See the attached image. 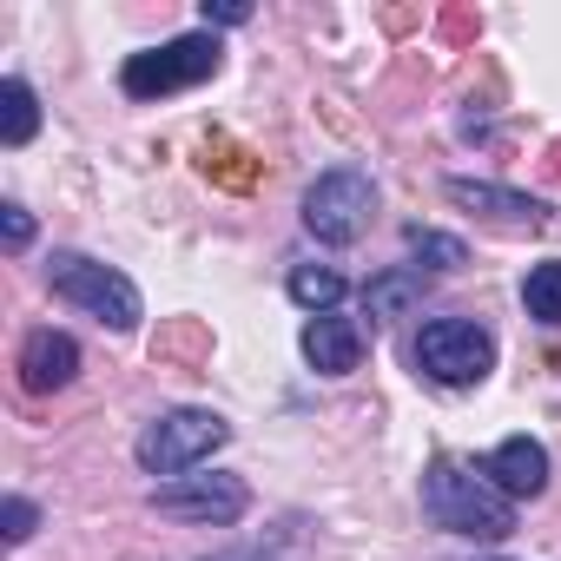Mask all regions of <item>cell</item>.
Instances as JSON below:
<instances>
[{
  "label": "cell",
  "mask_w": 561,
  "mask_h": 561,
  "mask_svg": "<svg viewBox=\"0 0 561 561\" xmlns=\"http://www.w3.org/2000/svg\"><path fill=\"white\" fill-rule=\"evenodd\" d=\"M423 515L462 541H508L515 535V502L482 469H462L456 456H436L423 469Z\"/></svg>",
  "instance_id": "obj_1"
},
{
  "label": "cell",
  "mask_w": 561,
  "mask_h": 561,
  "mask_svg": "<svg viewBox=\"0 0 561 561\" xmlns=\"http://www.w3.org/2000/svg\"><path fill=\"white\" fill-rule=\"evenodd\" d=\"M47 285L67 298V305H80L87 318H100L106 331H139L146 324V298H139V285L119 271V264H100V257H87V251H54L47 257Z\"/></svg>",
  "instance_id": "obj_2"
},
{
  "label": "cell",
  "mask_w": 561,
  "mask_h": 561,
  "mask_svg": "<svg viewBox=\"0 0 561 561\" xmlns=\"http://www.w3.org/2000/svg\"><path fill=\"white\" fill-rule=\"evenodd\" d=\"M225 443H231V423H225L218 410H165V416H152V423L139 430L133 456H139L146 476L179 482V476H192L198 462H211Z\"/></svg>",
  "instance_id": "obj_3"
},
{
  "label": "cell",
  "mask_w": 561,
  "mask_h": 561,
  "mask_svg": "<svg viewBox=\"0 0 561 561\" xmlns=\"http://www.w3.org/2000/svg\"><path fill=\"white\" fill-rule=\"evenodd\" d=\"M218 67H225L218 34H179V41H165V47L126 54V67H119V93H126V100H165V93H185V87L211 80Z\"/></svg>",
  "instance_id": "obj_4"
},
{
  "label": "cell",
  "mask_w": 561,
  "mask_h": 561,
  "mask_svg": "<svg viewBox=\"0 0 561 561\" xmlns=\"http://www.w3.org/2000/svg\"><path fill=\"white\" fill-rule=\"evenodd\" d=\"M416 370L430 377V383H443V390H476V383H489V370H495V337L482 331V324H469V318H430L423 331H416Z\"/></svg>",
  "instance_id": "obj_5"
},
{
  "label": "cell",
  "mask_w": 561,
  "mask_h": 561,
  "mask_svg": "<svg viewBox=\"0 0 561 561\" xmlns=\"http://www.w3.org/2000/svg\"><path fill=\"white\" fill-rule=\"evenodd\" d=\"M370 211H377V179L364 165H331L305 192V231L318 244H357Z\"/></svg>",
  "instance_id": "obj_6"
},
{
  "label": "cell",
  "mask_w": 561,
  "mask_h": 561,
  "mask_svg": "<svg viewBox=\"0 0 561 561\" xmlns=\"http://www.w3.org/2000/svg\"><path fill=\"white\" fill-rule=\"evenodd\" d=\"M146 502H152L159 515H172V522L231 528V522L251 508V482H244V476H225V469H211V476H179V482H159Z\"/></svg>",
  "instance_id": "obj_7"
},
{
  "label": "cell",
  "mask_w": 561,
  "mask_h": 561,
  "mask_svg": "<svg viewBox=\"0 0 561 561\" xmlns=\"http://www.w3.org/2000/svg\"><path fill=\"white\" fill-rule=\"evenodd\" d=\"M443 198L495 231H541L554 211L535 198V192H515V185H495V179H443Z\"/></svg>",
  "instance_id": "obj_8"
},
{
  "label": "cell",
  "mask_w": 561,
  "mask_h": 561,
  "mask_svg": "<svg viewBox=\"0 0 561 561\" xmlns=\"http://www.w3.org/2000/svg\"><path fill=\"white\" fill-rule=\"evenodd\" d=\"M21 390L27 397H54V390H67L73 377H80V344L67 337V331H27V344H21Z\"/></svg>",
  "instance_id": "obj_9"
},
{
  "label": "cell",
  "mask_w": 561,
  "mask_h": 561,
  "mask_svg": "<svg viewBox=\"0 0 561 561\" xmlns=\"http://www.w3.org/2000/svg\"><path fill=\"white\" fill-rule=\"evenodd\" d=\"M482 476L508 495V502H535L548 489V449L535 436H502L489 456H482Z\"/></svg>",
  "instance_id": "obj_10"
},
{
  "label": "cell",
  "mask_w": 561,
  "mask_h": 561,
  "mask_svg": "<svg viewBox=\"0 0 561 561\" xmlns=\"http://www.w3.org/2000/svg\"><path fill=\"white\" fill-rule=\"evenodd\" d=\"M298 351H305V364H311L318 377H351V370L364 364V331H357L351 318L324 311V318H305Z\"/></svg>",
  "instance_id": "obj_11"
},
{
  "label": "cell",
  "mask_w": 561,
  "mask_h": 561,
  "mask_svg": "<svg viewBox=\"0 0 561 561\" xmlns=\"http://www.w3.org/2000/svg\"><path fill=\"white\" fill-rule=\"evenodd\" d=\"M430 291V271L423 264H383L370 285H364V318L370 324H390V318H410Z\"/></svg>",
  "instance_id": "obj_12"
},
{
  "label": "cell",
  "mask_w": 561,
  "mask_h": 561,
  "mask_svg": "<svg viewBox=\"0 0 561 561\" xmlns=\"http://www.w3.org/2000/svg\"><path fill=\"white\" fill-rule=\"evenodd\" d=\"M41 133V100H34V87L21 80V73H8L0 80V146H27Z\"/></svg>",
  "instance_id": "obj_13"
},
{
  "label": "cell",
  "mask_w": 561,
  "mask_h": 561,
  "mask_svg": "<svg viewBox=\"0 0 561 561\" xmlns=\"http://www.w3.org/2000/svg\"><path fill=\"white\" fill-rule=\"evenodd\" d=\"M285 291H291L298 311L324 318V311H337V298H344V271H337V264H291Z\"/></svg>",
  "instance_id": "obj_14"
},
{
  "label": "cell",
  "mask_w": 561,
  "mask_h": 561,
  "mask_svg": "<svg viewBox=\"0 0 561 561\" xmlns=\"http://www.w3.org/2000/svg\"><path fill=\"white\" fill-rule=\"evenodd\" d=\"M522 311L535 318V324H561V257H541V264H528V277H522Z\"/></svg>",
  "instance_id": "obj_15"
},
{
  "label": "cell",
  "mask_w": 561,
  "mask_h": 561,
  "mask_svg": "<svg viewBox=\"0 0 561 561\" xmlns=\"http://www.w3.org/2000/svg\"><path fill=\"white\" fill-rule=\"evenodd\" d=\"M403 244H410V257L436 277V271H462L469 264V244L462 238H449V231H430V225H410L403 231Z\"/></svg>",
  "instance_id": "obj_16"
},
{
  "label": "cell",
  "mask_w": 561,
  "mask_h": 561,
  "mask_svg": "<svg viewBox=\"0 0 561 561\" xmlns=\"http://www.w3.org/2000/svg\"><path fill=\"white\" fill-rule=\"evenodd\" d=\"M0 522H8V541L21 548V541H34V528H41V508H34L27 495H8V502H0Z\"/></svg>",
  "instance_id": "obj_17"
},
{
  "label": "cell",
  "mask_w": 561,
  "mask_h": 561,
  "mask_svg": "<svg viewBox=\"0 0 561 561\" xmlns=\"http://www.w3.org/2000/svg\"><path fill=\"white\" fill-rule=\"evenodd\" d=\"M0 244H8V251H27V244H34V211L14 205V198L0 205Z\"/></svg>",
  "instance_id": "obj_18"
},
{
  "label": "cell",
  "mask_w": 561,
  "mask_h": 561,
  "mask_svg": "<svg viewBox=\"0 0 561 561\" xmlns=\"http://www.w3.org/2000/svg\"><path fill=\"white\" fill-rule=\"evenodd\" d=\"M198 14H205V34H211V27H244V21H251V0H205Z\"/></svg>",
  "instance_id": "obj_19"
},
{
  "label": "cell",
  "mask_w": 561,
  "mask_h": 561,
  "mask_svg": "<svg viewBox=\"0 0 561 561\" xmlns=\"http://www.w3.org/2000/svg\"><path fill=\"white\" fill-rule=\"evenodd\" d=\"M205 561H277V554H264V548H225V554H205Z\"/></svg>",
  "instance_id": "obj_20"
}]
</instances>
